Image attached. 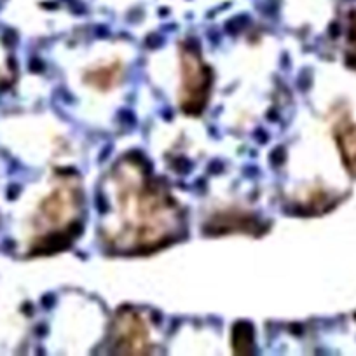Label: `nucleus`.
<instances>
[{
	"label": "nucleus",
	"mask_w": 356,
	"mask_h": 356,
	"mask_svg": "<svg viewBox=\"0 0 356 356\" xmlns=\"http://www.w3.org/2000/svg\"><path fill=\"white\" fill-rule=\"evenodd\" d=\"M334 135L346 168L356 177V124L349 119H341L335 122Z\"/></svg>",
	"instance_id": "6"
},
{
	"label": "nucleus",
	"mask_w": 356,
	"mask_h": 356,
	"mask_svg": "<svg viewBox=\"0 0 356 356\" xmlns=\"http://www.w3.org/2000/svg\"><path fill=\"white\" fill-rule=\"evenodd\" d=\"M104 243L118 253H147L168 245L184 229L177 201L138 157L119 161L105 178Z\"/></svg>",
	"instance_id": "1"
},
{
	"label": "nucleus",
	"mask_w": 356,
	"mask_h": 356,
	"mask_svg": "<svg viewBox=\"0 0 356 356\" xmlns=\"http://www.w3.org/2000/svg\"><path fill=\"white\" fill-rule=\"evenodd\" d=\"M108 351L122 355H147L156 351V334L150 318L136 309L119 311L112 323Z\"/></svg>",
	"instance_id": "4"
},
{
	"label": "nucleus",
	"mask_w": 356,
	"mask_h": 356,
	"mask_svg": "<svg viewBox=\"0 0 356 356\" xmlns=\"http://www.w3.org/2000/svg\"><path fill=\"white\" fill-rule=\"evenodd\" d=\"M84 194L75 175H54L53 182L33 207L26 224L30 253H51L65 248L81 227Z\"/></svg>",
	"instance_id": "2"
},
{
	"label": "nucleus",
	"mask_w": 356,
	"mask_h": 356,
	"mask_svg": "<svg viewBox=\"0 0 356 356\" xmlns=\"http://www.w3.org/2000/svg\"><path fill=\"white\" fill-rule=\"evenodd\" d=\"M349 40H351V46H353V49L356 51V25L353 26V29H351V37H349Z\"/></svg>",
	"instance_id": "8"
},
{
	"label": "nucleus",
	"mask_w": 356,
	"mask_h": 356,
	"mask_svg": "<svg viewBox=\"0 0 356 356\" xmlns=\"http://www.w3.org/2000/svg\"><path fill=\"white\" fill-rule=\"evenodd\" d=\"M124 74V61L119 60V58H108V60H100L97 63L89 65L82 74V81L93 91L107 93V91H112L121 84Z\"/></svg>",
	"instance_id": "5"
},
{
	"label": "nucleus",
	"mask_w": 356,
	"mask_h": 356,
	"mask_svg": "<svg viewBox=\"0 0 356 356\" xmlns=\"http://www.w3.org/2000/svg\"><path fill=\"white\" fill-rule=\"evenodd\" d=\"M9 79H11V61L8 60L6 51L0 47V91L8 86Z\"/></svg>",
	"instance_id": "7"
},
{
	"label": "nucleus",
	"mask_w": 356,
	"mask_h": 356,
	"mask_svg": "<svg viewBox=\"0 0 356 356\" xmlns=\"http://www.w3.org/2000/svg\"><path fill=\"white\" fill-rule=\"evenodd\" d=\"M178 105L186 114H201L210 98L211 74L200 49L193 42L182 44L178 49Z\"/></svg>",
	"instance_id": "3"
}]
</instances>
